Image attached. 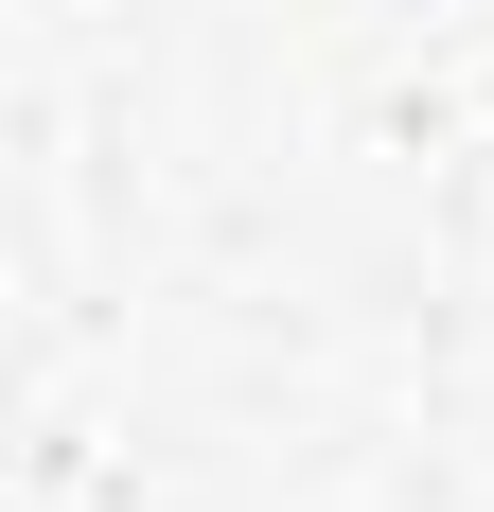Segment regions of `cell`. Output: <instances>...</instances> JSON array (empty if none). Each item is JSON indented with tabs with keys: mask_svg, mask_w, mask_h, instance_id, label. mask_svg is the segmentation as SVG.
Returning <instances> with one entry per match:
<instances>
[]
</instances>
